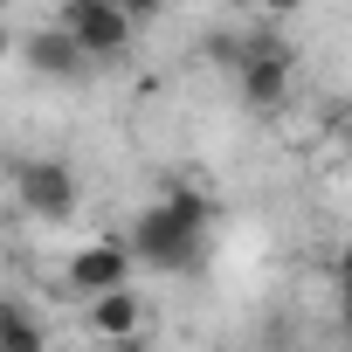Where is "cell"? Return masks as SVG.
Instances as JSON below:
<instances>
[{"label":"cell","mask_w":352,"mask_h":352,"mask_svg":"<svg viewBox=\"0 0 352 352\" xmlns=\"http://www.w3.org/2000/svg\"><path fill=\"white\" fill-rule=\"evenodd\" d=\"M242 42H249V56H242V69H235V90H242V104L276 111V104L290 97V49H283L270 28H256V35H242Z\"/></svg>","instance_id":"obj_2"},{"label":"cell","mask_w":352,"mask_h":352,"mask_svg":"<svg viewBox=\"0 0 352 352\" xmlns=\"http://www.w3.org/2000/svg\"><path fill=\"white\" fill-rule=\"evenodd\" d=\"M111 8H118V14H124V21L138 28V21H152V14H166V0H111Z\"/></svg>","instance_id":"obj_12"},{"label":"cell","mask_w":352,"mask_h":352,"mask_svg":"<svg viewBox=\"0 0 352 352\" xmlns=\"http://www.w3.org/2000/svg\"><path fill=\"white\" fill-rule=\"evenodd\" d=\"M338 283H352V235L338 242Z\"/></svg>","instance_id":"obj_15"},{"label":"cell","mask_w":352,"mask_h":352,"mask_svg":"<svg viewBox=\"0 0 352 352\" xmlns=\"http://www.w3.org/2000/svg\"><path fill=\"white\" fill-rule=\"evenodd\" d=\"M124 249H131V263H145V270H159V276H194V270H201L208 235H201V228H187V221H173V214L152 201V208H138V221H131Z\"/></svg>","instance_id":"obj_1"},{"label":"cell","mask_w":352,"mask_h":352,"mask_svg":"<svg viewBox=\"0 0 352 352\" xmlns=\"http://www.w3.org/2000/svg\"><path fill=\"white\" fill-rule=\"evenodd\" d=\"M90 63H111V56H124L131 49V21L111 8V0H63V21H56Z\"/></svg>","instance_id":"obj_3"},{"label":"cell","mask_w":352,"mask_h":352,"mask_svg":"<svg viewBox=\"0 0 352 352\" xmlns=\"http://www.w3.org/2000/svg\"><path fill=\"white\" fill-rule=\"evenodd\" d=\"M14 49H21V56H28V69H35V76H49V83H83V76L97 69V63H90L63 28H35V35H21Z\"/></svg>","instance_id":"obj_6"},{"label":"cell","mask_w":352,"mask_h":352,"mask_svg":"<svg viewBox=\"0 0 352 352\" xmlns=\"http://www.w3.org/2000/svg\"><path fill=\"white\" fill-rule=\"evenodd\" d=\"M338 131H345V145H352V111H345V124H338Z\"/></svg>","instance_id":"obj_18"},{"label":"cell","mask_w":352,"mask_h":352,"mask_svg":"<svg viewBox=\"0 0 352 352\" xmlns=\"http://www.w3.org/2000/svg\"><path fill=\"white\" fill-rule=\"evenodd\" d=\"M338 324H345V345H352V283H338Z\"/></svg>","instance_id":"obj_13"},{"label":"cell","mask_w":352,"mask_h":352,"mask_svg":"<svg viewBox=\"0 0 352 352\" xmlns=\"http://www.w3.org/2000/svg\"><path fill=\"white\" fill-rule=\"evenodd\" d=\"M0 56H14V28L8 21H0Z\"/></svg>","instance_id":"obj_17"},{"label":"cell","mask_w":352,"mask_h":352,"mask_svg":"<svg viewBox=\"0 0 352 352\" xmlns=\"http://www.w3.org/2000/svg\"><path fill=\"white\" fill-rule=\"evenodd\" d=\"M14 201L35 221H69L76 214V173L63 159H21L14 166Z\"/></svg>","instance_id":"obj_4"},{"label":"cell","mask_w":352,"mask_h":352,"mask_svg":"<svg viewBox=\"0 0 352 352\" xmlns=\"http://www.w3.org/2000/svg\"><path fill=\"white\" fill-rule=\"evenodd\" d=\"M256 8H263V14H297L304 0H256Z\"/></svg>","instance_id":"obj_16"},{"label":"cell","mask_w":352,"mask_h":352,"mask_svg":"<svg viewBox=\"0 0 352 352\" xmlns=\"http://www.w3.org/2000/svg\"><path fill=\"white\" fill-rule=\"evenodd\" d=\"M159 208H166L173 221H187V228H201V235L214 228V201H208L201 187H173V194H159Z\"/></svg>","instance_id":"obj_8"},{"label":"cell","mask_w":352,"mask_h":352,"mask_svg":"<svg viewBox=\"0 0 352 352\" xmlns=\"http://www.w3.org/2000/svg\"><path fill=\"white\" fill-rule=\"evenodd\" d=\"M131 249H124V235H97V242H83L76 256H69V290L90 304V297H104V290H124L131 283Z\"/></svg>","instance_id":"obj_5"},{"label":"cell","mask_w":352,"mask_h":352,"mask_svg":"<svg viewBox=\"0 0 352 352\" xmlns=\"http://www.w3.org/2000/svg\"><path fill=\"white\" fill-rule=\"evenodd\" d=\"M21 324H35V311H28L14 290H0V338H8V331H21Z\"/></svg>","instance_id":"obj_11"},{"label":"cell","mask_w":352,"mask_h":352,"mask_svg":"<svg viewBox=\"0 0 352 352\" xmlns=\"http://www.w3.org/2000/svg\"><path fill=\"white\" fill-rule=\"evenodd\" d=\"M90 331L104 338V345H118V338H131V331H145V297L124 283V290H104V297H90Z\"/></svg>","instance_id":"obj_7"},{"label":"cell","mask_w":352,"mask_h":352,"mask_svg":"<svg viewBox=\"0 0 352 352\" xmlns=\"http://www.w3.org/2000/svg\"><path fill=\"white\" fill-rule=\"evenodd\" d=\"M208 56H214V63H221V69H242V56H249V42H242V35H235V28H221V35H214V42H208Z\"/></svg>","instance_id":"obj_9"},{"label":"cell","mask_w":352,"mask_h":352,"mask_svg":"<svg viewBox=\"0 0 352 352\" xmlns=\"http://www.w3.org/2000/svg\"><path fill=\"white\" fill-rule=\"evenodd\" d=\"M0 352H49V331H42V318H35V324H21V331H8V338H0Z\"/></svg>","instance_id":"obj_10"},{"label":"cell","mask_w":352,"mask_h":352,"mask_svg":"<svg viewBox=\"0 0 352 352\" xmlns=\"http://www.w3.org/2000/svg\"><path fill=\"white\" fill-rule=\"evenodd\" d=\"M111 352H152V338H145V331H131V338H118Z\"/></svg>","instance_id":"obj_14"},{"label":"cell","mask_w":352,"mask_h":352,"mask_svg":"<svg viewBox=\"0 0 352 352\" xmlns=\"http://www.w3.org/2000/svg\"><path fill=\"white\" fill-rule=\"evenodd\" d=\"M0 8H8V0H0Z\"/></svg>","instance_id":"obj_19"}]
</instances>
